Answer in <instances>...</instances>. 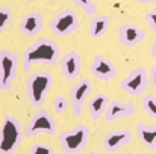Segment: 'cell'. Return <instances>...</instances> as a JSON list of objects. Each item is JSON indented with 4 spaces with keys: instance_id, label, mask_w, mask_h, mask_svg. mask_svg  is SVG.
Returning a JSON list of instances; mask_svg holds the SVG:
<instances>
[{
    "instance_id": "1",
    "label": "cell",
    "mask_w": 156,
    "mask_h": 154,
    "mask_svg": "<svg viewBox=\"0 0 156 154\" xmlns=\"http://www.w3.org/2000/svg\"><path fill=\"white\" fill-rule=\"evenodd\" d=\"M59 59V47L49 38H40L34 44H30L23 53V71H29L34 65H47L55 67Z\"/></svg>"
},
{
    "instance_id": "2",
    "label": "cell",
    "mask_w": 156,
    "mask_h": 154,
    "mask_svg": "<svg viewBox=\"0 0 156 154\" xmlns=\"http://www.w3.org/2000/svg\"><path fill=\"white\" fill-rule=\"evenodd\" d=\"M52 74H49L46 71L34 73L26 82V92H27L30 104L35 106V107L43 106V103L46 101L47 94L52 91Z\"/></svg>"
},
{
    "instance_id": "3",
    "label": "cell",
    "mask_w": 156,
    "mask_h": 154,
    "mask_svg": "<svg viewBox=\"0 0 156 154\" xmlns=\"http://www.w3.org/2000/svg\"><path fill=\"white\" fill-rule=\"evenodd\" d=\"M23 138L21 125L17 118L5 115L2 121V136H0V154H14Z\"/></svg>"
},
{
    "instance_id": "4",
    "label": "cell",
    "mask_w": 156,
    "mask_h": 154,
    "mask_svg": "<svg viewBox=\"0 0 156 154\" xmlns=\"http://www.w3.org/2000/svg\"><path fill=\"white\" fill-rule=\"evenodd\" d=\"M59 144L62 150L68 154H76L83 150L90 139V130L87 125H76L71 130H67L59 135Z\"/></svg>"
},
{
    "instance_id": "5",
    "label": "cell",
    "mask_w": 156,
    "mask_h": 154,
    "mask_svg": "<svg viewBox=\"0 0 156 154\" xmlns=\"http://www.w3.org/2000/svg\"><path fill=\"white\" fill-rule=\"evenodd\" d=\"M17 67H18V57L15 53L8 49L0 50V88L3 91H8L12 86V82L17 76Z\"/></svg>"
},
{
    "instance_id": "6",
    "label": "cell",
    "mask_w": 156,
    "mask_h": 154,
    "mask_svg": "<svg viewBox=\"0 0 156 154\" xmlns=\"http://www.w3.org/2000/svg\"><path fill=\"white\" fill-rule=\"evenodd\" d=\"M55 132H56V124H55L53 116L46 109H41L30 118L29 125L24 132V138H34L40 133H46L52 136L55 135Z\"/></svg>"
},
{
    "instance_id": "7",
    "label": "cell",
    "mask_w": 156,
    "mask_h": 154,
    "mask_svg": "<svg viewBox=\"0 0 156 154\" xmlns=\"http://www.w3.org/2000/svg\"><path fill=\"white\" fill-rule=\"evenodd\" d=\"M149 76H147V71L141 67L132 70L121 82H120V89L127 92L129 95H133V97H138L141 95L146 88H147V83H149Z\"/></svg>"
},
{
    "instance_id": "8",
    "label": "cell",
    "mask_w": 156,
    "mask_h": 154,
    "mask_svg": "<svg viewBox=\"0 0 156 154\" xmlns=\"http://www.w3.org/2000/svg\"><path fill=\"white\" fill-rule=\"evenodd\" d=\"M79 27V17L71 11V9H64L61 11L50 23V29L55 35L64 36L76 32Z\"/></svg>"
},
{
    "instance_id": "9",
    "label": "cell",
    "mask_w": 156,
    "mask_h": 154,
    "mask_svg": "<svg viewBox=\"0 0 156 154\" xmlns=\"http://www.w3.org/2000/svg\"><path fill=\"white\" fill-rule=\"evenodd\" d=\"M91 89H93V85H91L88 77H82L79 82H76L71 86V89H70V101H71V106H73V113L74 115H80L82 113L83 103L88 98Z\"/></svg>"
},
{
    "instance_id": "10",
    "label": "cell",
    "mask_w": 156,
    "mask_h": 154,
    "mask_svg": "<svg viewBox=\"0 0 156 154\" xmlns=\"http://www.w3.org/2000/svg\"><path fill=\"white\" fill-rule=\"evenodd\" d=\"M90 70H91V74L99 79V80H105V82H109V80H114L117 77V68L115 65L106 59L102 54H96L93 57V62L90 65Z\"/></svg>"
},
{
    "instance_id": "11",
    "label": "cell",
    "mask_w": 156,
    "mask_h": 154,
    "mask_svg": "<svg viewBox=\"0 0 156 154\" xmlns=\"http://www.w3.org/2000/svg\"><path fill=\"white\" fill-rule=\"evenodd\" d=\"M61 73L65 79H76L80 76L82 73V59L79 56V53L74 50L65 53L62 57H61Z\"/></svg>"
},
{
    "instance_id": "12",
    "label": "cell",
    "mask_w": 156,
    "mask_h": 154,
    "mask_svg": "<svg viewBox=\"0 0 156 154\" xmlns=\"http://www.w3.org/2000/svg\"><path fill=\"white\" fill-rule=\"evenodd\" d=\"M144 30L135 24L124 23L118 27V41L124 47H133L144 39Z\"/></svg>"
},
{
    "instance_id": "13",
    "label": "cell",
    "mask_w": 156,
    "mask_h": 154,
    "mask_svg": "<svg viewBox=\"0 0 156 154\" xmlns=\"http://www.w3.org/2000/svg\"><path fill=\"white\" fill-rule=\"evenodd\" d=\"M132 139V133L129 130H114L109 132L103 138V148L109 153H115L124 145H127Z\"/></svg>"
},
{
    "instance_id": "14",
    "label": "cell",
    "mask_w": 156,
    "mask_h": 154,
    "mask_svg": "<svg viewBox=\"0 0 156 154\" xmlns=\"http://www.w3.org/2000/svg\"><path fill=\"white\" fill-rule=\"evenodd\" d=\"M44 27V21H43V15L40 12H27L21 17L18 29L21 33L27 35V36H35L37 33H40Z\"/></svg>"
},
{
    "instance_id": "15",
    "label": "cell",
    "mask_w": 156,
    "mask_h": 154,
    "mask_svg": "<svg viewBox=\"0 0 156 154\" xmlns=\"http://www.w3.org/2000/svg\"><path fill=\"white\" fill-rule=\"evenodd\" d=\"M135 113H136V109H135L133 104L114 100V101L109 103V106L105 112V119L106 121H115L118 118L130 116V115H135Z\"/></svg>"
},
{
    "instance_id": "16",
    "label": "cell",
    "mask_w": 156,
    "mask_h": 154,
    "mask_svg": "<svg viewBox=\"0 0 156 154\" xmlns=\"http://www.w3.org/2000/svg\"><path fill=\"white\" fill-rule=\"evenodd\" d=\"M108 106H109V97H108L106 94H103V92L96 94V95L90 100V104H88V110H90L91 118H93L94 121H97V119L103 115V112H106Z\"/></svg>"
},
{
    "instance_id": "17",
    "label": "cell",
    "mask_w": 156,
    "mask_h": 154,
    "mask_svg": "<svg viewBox=\"0 0 156 154\" xmlns=\"http://www.w3.org/2000/svg\"><path fill=\"white\" fill-rule=\"evenodd\" d=\"M109 27V17L106 15H94L90 21V36L94 39L102 38Z\"/></svg>"
},
{
    "instance_id": "18",
    "label": "cell",
    "mask_w": 156,
    "mask_h": 154,
    "mask_svg": "<svg viewBox=\"0 0 156 154\" xmlns=\"http://www.w3.org/2000/svg\"><path fill=\"white\" fill-rule=\"evenodd\" d=\"M136 132H138L140 139L147 148L150 150L156 148V125H147V124L140 122L136 127Z\"/></svg>"
},
{
    "instance_id": "19",
    "label": "cell",
    "mask_w": 156,
    "mask_h": 154,
    "mask_svg": "<svg viewBox=\"0 0 156 154\" xmlns=\"http://www.w3.org/2000/svg\"><path fill=\"white\" fill-rule=\"evenodd\" d=\"M143 109L149 116L156 118V97L153 94H149L143 98Z\"/></svg>"
},
{
    "instance_id": "20",
    "label": "cell",
    "mask_w": 156,
    "mask_h": 154,
    "mask_svg": "<svg viewBox=\"0 0 156 154\" xmlns=\"http://www.w3.org/2000/svg\"><path fill=\"white\" fill-rule=\"evenodd\" d=\"M74 3L87 14V15H96L97 6L94 5V0H74Z\"/></svg>"
},
{
    "instance_id": "21",
    "label": "cell",
    "mask_w": 156,
    "mask_h": 154,
    "mask_svg": "<svg viewBox=\"0 0 156 154\" xmlns=\"http://www.w3.org/2000/svg\"><path fill=\"white\" fill-rule=\"evenodd\" d=\"M0 18H2V21H0V32H3L5 27H6V26L11 23V20H12V12H11V9L6 8V6H2V8H0Z\"/></svg>"
},
{
    "instance_id": "22",
    "label": "cell",
    "mask_w": 156,
    "mask_h": 154,
    "mask_svg": "<svg viewBox=\"0 0 156 154\" xmlns=\"http://www.w3.org/2000/svg\"><path fill=\"white\" fill-rule=\"evenodd\" d=\"M68 107V101L65 100V97L62 95H56L55 100H53V110L55 113H64Z\"/></svg>"
},
{
    "instance_id": "23",
    "label": "cell",
    "mask_w": 156,
    "mask_h": 154,
    "mask_svg": "<svg viewBox=\"0 0 156 154\" xmlns=\"http://www.w3.org/2000/svg\"><path fill=\"white\" fill-rule=\"evenodd\" d=\"M29 154H55V153H53L52 147H49L46 144H34Z\"/></svg>"
},
{
    "instance_id": "24",
    "label": "cell",
    "mask_w": 156,
    "mask_h": 154,
    "mask_svg": "<svg viewBox=\"0 0 156 154\" xmlns=\"http://www.w3.org/2000/svg\"><path fill=\"white\" fill-rule=\"evenodd\" d=\"M146 20L149 21V24H150V29L156 32V9H152V11H149L147 14H146Z\"/></svg>"
},
{
    "instance_id": "25",
    "label": "cell",
    "mask_w": 156,
    "mask_h": 154,
    "mask_svg": "<svg viewBox=\"0 0 156 154\" xmlns=\"http://www.w3.org/2000/svg\"><path fill=\"white\" fill-rule=\"evenodd\" d=\"M149 79H150V83L156 88V65H153L149 71Z\"/></svg>"
},
{
    "instance_id": "26",
    "label": "cell",
    "mask_w": 156,
    "mask_h": 154,
    "mask_svg": "<svg viewBox=\"0 0 156 154\" xmlns=\"http://www.w3.org/2000/svg\"><path fill=\"white\" fill-rule=\"evenodd\" d=\"M150 54H152V57H155L156 59V41L152 44V49H150Z\"/></svg>"
},
{
    "instance_id": "27",
    "label": "cell",
    "mask_w": 156,
    "mask_h": 154,
    "mask_svg": "<svg viewBox=\"0 0 156 154\" xmlns=\"http://www.w3.org/2000/svg\"><path fill=\"white\" fill-rule=\"evenodd\" d=\"M140 3H152V2H156V0H136Z\"/></svg>"
},
{
    "instance_id": "28",
    "label": "cell",
    "mask_w": 156,
    "mask_h": 154,
    "mask_svg": "<svg viewBox=\"0 0 156 154\" xmlns=\"http://www.w3.org/2000/svg\"><path fill=\"white\" fill-rule=\"evenodd\" d=\"M88 154H96V153H88Z\"/></svg>"
}]
</instances>
